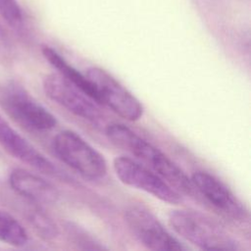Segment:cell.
<instances>
[{
	"mask_svg": "<svg viewBox=\"0 0 251 251\" xmlns=\"http://www.w3.org/2000/svg\"><path fill=\"white\" fill-rule=\"evenodd\" d=\"M105 133L113 144L136 157L178 192L196 193L190 177L176 163L128 126L113 123L107 126Z\"/></svg>",
	"mask_w": 251,
	"mask_h": 251,
	"instance_id": "6da1fadb",
	"label": "cell"
},
{
	"mask_svg": "<svg viewBox=\"0 0 251 251\" xmlns=\"http://www.w3.org/2000/svg\"><path fill=\"white\" fill-rule=\"evenodd\" d=\"M176 233L203 250L236 251L239 242L221 225L209 217L192 210H173L168 216Z\"/></svg>",
	"mask_w": 251,
	"mask_h": 251,
	"instance_id": "7a4b0ae2",
	"label": "cell"
},
{
	"mask_svg": "<svg viewBox=\"0 0 251 251\" xmlns=\"http://www.w3.org/2000/svg\"><path fill=\"white\" fill-rule=\"evenodd\" d=\"M52 146L57 157L83 177L98 180L106 176L108 168L104 156L78 133L63 130L55 135Z\"/></svg>",
	"mask_w": 251,
	"mask_h": 251,
	"instance_id": "3957f363",
	"label": "cell"
},
{
	"mask_svg": "<svg viewBox=\"0 0 251 251\" xmlns=\"http://www.w3.org/2000/svg\"><path fill=\"white\" fill-rule=\"evenodd\" d=\"M125 222L133 236L145 247L156 251H179L186 247L161 224L146 207L132 204L124 212Z\"/></svg>",
	"mask_w": 251,
	"mask_h": 251,
	"instance_id": "277c9868",
	"label": "cell"
},
{
	"mask_svg": "<svg viewBox=\"0 0 251 251\" xmlns=\"http://www.w3.org/2000/svg\"><path fill=\"white\" fill-rule=\"evenodd\" d=\"M113 168L119 179L128 186L145 191L169 204L176 205L182 201L180 193L164 178L129 157H116Z\"/></svg>",
	"mask_w": 251,
	"mask_h": 251,
	"instance_id": "5b68a950",
	"label": "cell"
},
{
	"mask_svg": "<svg viewBox=\"0 0 251 251\" xmlns=\"http://www.w3.org/2000/svg\"><path fill=\"white\" fill-rule=\"evenodd\" d=\"M86 76L93 83L101 104L107 105L117 115L130 122L143 116L141 102L111 74L99 67L88 68Z\"/></svg>",
	"mask_w": 251,
	"mask_h": 251,
	"instance_id": "8992f818",
	"label": "cell"
},
{
	"mask_svg": "<svg viewBox=\"0 0 251 251\" xmlns=\"http://www.w3.org/2000/svg\"><path fill=\"white\" fill-rule=\"evenodd\" d=\"M42 85L47 97L76 117L92 123L102 118L100 104L61 75H47Z\"/></svg>",
	"mask_w": 251,
	"mask_h": 251,
	"instance_id": "52a82bcc",
	"label": "cell"
},
{
	"mask_svg": "<svg viewBox=\"0 0 251 251\" xmlns=\"http://www.w3.org/2000/svg\"><path fill=\"white\" fill-rule=\"evenodd\" d=\"M190 179L195 192L223 215L241 223L248 220L249 215L244 204L215 176L206 171H196Z\"/></svg>",
	"mask_w": 251,
	"mask_h": 251,
	"instance_id": "ba28073f",
	"label": "cell"
},
{
	"mask_svg": "<svg viewBox=\"0 0 251 251\" xmlns=\"http://www.w3.org/2000/svg\"><path fill=\"white\" fill-rule=\"evenodd\" d=\"M4 103L9 113L25 126L46 131L57 125L55 116L33 99L27 91L18 84H11L4 94Z\"/></svg>",
	"mask_w": 251,
	"mask_h": 251,
	"instance_id": "9c48e42d",
	"label": "cell"
},
{
	"mask_svg": "<svg viewBox=\"0 0 251 251\" xmlns=\"http://www.w3.org/2000/svg\"><path fill=\"white\" fill-rule=\"evenodd\" d=\"M0 145L12 156L29 165L37 171L63 180L70 177L63 173L55 164L39 152L31 143L22 136L10 124L0 115Z\"/></svg>",
	"mask_w": 251,
	"mask_h": 251,
	"instance_id": "30bf717a",
	"label": "cell"
},
{
	"mask_svg": "<svg viewBox=\"0 0 251 251\" xmlns=\"http://www.w3.org/2000/svg\"><path fill=\"white\" fill-rule=\"evenodd\" d=\"M9 183L18 194L38 204H52L59 198L54 185L24 169H14L10 173Z\"/></svg>",
	"mask_w": 251,
	"mask_h": 251,
	"instance_id": "8fae6325",
	"label": "cell"
},
{
	"mask_svg": "<svg viewBox=\"0 0 251 251\" xmlns=\"http://www.w3.org/2000/svg\"><path fill=\"white\" fill-rule=\"evenodd\" d=\"M41 52L44 58L49 62V64L58 71L59 75H61L63 77L74 83L75 86H77L89 97H91L93 100H95L97 103L101 105L97 89L95 88L93 83L88 79L86 75H83L80 72H78L52 47L43 45L41 47Z\"/></svg>",
	"mask_w": 251,
	"mask_h": 251,
	"instance_id": "7c38bea8",
	"label": "cell"
},
{
	"mask_svg": "<svg viewBox=\"0 0 251 251\" xmlns=\"http://www.w3.org/2000/svg\"><path fill=\"white\" fill-rule=\"evenodd\" d=\"M28 240L25 227L9 213L0 209V241L21 247Z\"/></svg>",
	"mask_w": 251,
	"mask_h": 251,
	"instance_id": "4fadbf2b",
	"label": "cell"
},
{
	"mask_svg": "<svg viewBox=\"0 0 251 251\" xmlns=\"http://www.w3.org/2000/svg\"><path fill=\"white\" fill-rule=\"evenodd\" d=\"M67 233L72 240L83 249H105V247L98 242L95 238L87 233L86 230L78 226L77 225L68 222L66 226Z\"/></svg>",
	"mask_w": 251,
	"mask_h": 251,
	"instance_id": "5bb4252c",
	"label": "cell"
},
{
	"mask_svg": "<svg viewBox=\"0 0 251 251\" xmlns=\"http://www.w3.org/2000/svg\"><path fill=\"white\" fill-rule=\"evenodd\" d=\"M30 222L42 237L46 239H53L58 235L57 226L49 217L40 211H34L31 214Z\"/></svg>",
	"mask_w": 251,
	"mask_h": 251,
	"instance_id": "9a60e30c",
	"label": "cell"
},
{
	"mask_svg": "<svg viewBox=\"0 0 251 251\" xmlns=\"http://www.w3.org/2000/svg\"><path fill=\"white\" fill-rule=\"evenodd\" d=\"M0 14L13 26L19 25L23 21L22 10L17 0H0Z\"/></svg>",
	"mask_w": 251,
	"mask_h": 251,
	"instance_id": "2e32d148",
	"label": "cell"
}]
</instances>
